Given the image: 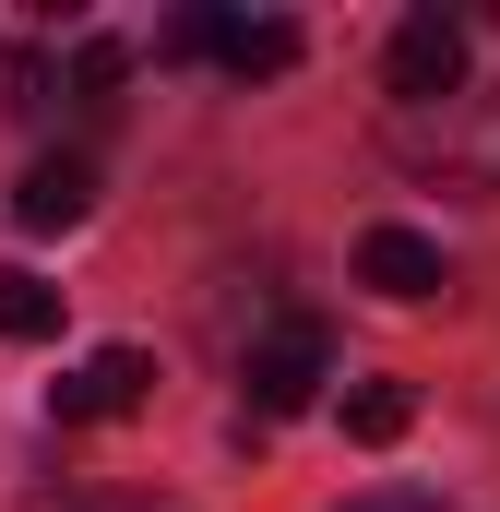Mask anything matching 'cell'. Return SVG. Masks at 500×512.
<instances>
[{"label": "cell", "mask_w": 500, "mask_h": 512, "mask_svg": "<svg viewBox=\"0 0 500 512\" xmlns=\"http://www.w3.org/2000/svg\"><path fill=\"white\" fill-rule=\"evenodd\" d=\"M393 155H405V167H441L453 191H500V96L393 108Z\"/></svg>", "instance_id": "obj_1"}, {"label": "cell", "mask_w": 500, "mask_h": 512, "mask_svg": "<svg viewBox=\"0 0 500 512\" xmlns=\"http://www.w3.org/2000/svg\"><path fill=\"white\" fill-rule=\"evenodd\" d=\"M250 417H298L310 393L334 382V322L322 310H286V322H262V346H250Z\"/></svg>", "instance_id": "obj_2"}, {"label": "cell", "mask_w": 500, "mask_h": 512, "mask_svg": "<svg viewBox=\"0 0 500 512\" xmlns=\"http://www.w3.org/2000/svg\"><path fill=\"white\" fill-rule=\"evenodd\" d=\"M381 72H393V108H453L465 96V24L453 12H405Z\"/></svg>", "instance_id": "obj_3"}, {"label": "cell", "mask_w": 500, "mask_h": 512, "mask_svg": "<svg viewBox=\"0 0 500 512\" xmlns=\"http://www.w3.org/2000/svg\"><path fill=\"white\" fill-rule=\"evenodd\" d=\"M143 393H155V358H143V346H96L84 370L48 382V417H60V429H108V417H131Z\"/></svg>", "instance_id": "obj_4"}, {"label": "cell", "mask_w": 500, "mask_h": 512, "mask_svg": "<svg viewBox=\"0 0 500 512\" xmlns=\"http://www.w3.org/2000/svg\"><path fill=\"white\" fill-rule=\"evenodd\" d=\"M358 286L393 298V310H417V298H441L453 274H441V239H417V227H370V239H358Z\"/></svg>", "instance_id": "obj_5"}, {"label": "cell", "mask_w": 500, "mask_h": 512, "mask_svg": "<svg viewBox=\"0 0 500 512\" xmlns=\"http://www.w3.org/2000/svg\"><path fill=\"white\" fill-rule=\"evenodd\" d=\"M84 215H96V167H84V155H36L24 191H12V227L60 239V227H84Z\"/></svg>", "instance_id": "obj_6"}, {"label": "cell", "mask_w": 500, "mask_h": 512, "mask_svg": "<svg viewBox=\"0 0 500 512\" xmlns=\"http://www.w3.org/2000/svg\"><path fill=\"white\" fill-rule=\"evenodd\" d=\"M215 60H227L239 84H274V72H298V24H286V12H227Z\"/></svg>", "instance_id": "obj_7"}, {"label": "cell", "mask_w": 500, "mask_h": 512, "mask_svg": "<svg viewBox=\"0 0 500 512\" xmlns=\"http://www.w3.org/2000/svg\"><path fill=\"white\" fill-rule=\"evenodd\" d=\"M48 334H60V286L0 262V346H48Z\"/></svg>", "instance_id": "obj_8"}, {"label": "cell", "mask_w": 500, "mask_h": 512, "mask_svg": "<svg viewBox=\"0 0 500 512\" xmlns=\"http://www.w3.org/2000/svg\"><path fill=\"white\" fill-rule=\"evenodd\" d=\"M405 417H417V393H405V382H358V393H346V441H370V453H381V441H405Z\"/></svg>", "instance_id": "obj_9"}, {"label": "cell", "mask_w": 500, "mask_h": 512, "mask_svg": "<svg viewBox=\"0 0 500 512\" xmlns=\"http://www.w3.org/2000/svg\"><path fill=\"white\" fill-rule=\"evenodd\" d=\"M215 36H227V12H167L155 24V60H215Z\"/></svg>", "instance_id": "obj_10"}, {"label": "cell", "mask_w": 500, "mask_h": 512, "mask_svg": "<svg viewBox=\"0 0 500 512\" xmlns=\"http://www.w3.org/2000/svg\"><path fill=\"white\" fill-rule=\"evenodd\" d=\"M120 72H131V48H120V36H84V60H72L84 108H108V96H120Z\"/></svg>", "instance_id": "obj_11"}]
</instances>
